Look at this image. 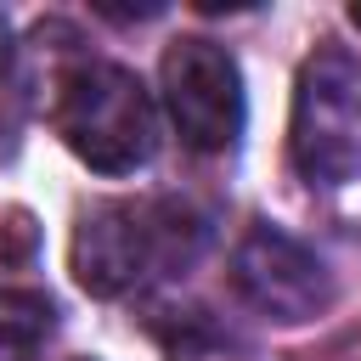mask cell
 I'll return each mask as SVG.
<instances>
[{
    "label": "cell",
    "instance_id": "cell-7",
    "mask_svg": "<svg viewBox=\"0 0 361 361\" xmlns=\"http://www.w3.org/2000/svg\"><path fill=\"white\" fill-rule=\"evenodd\" d=\"M0 68H6V17H0Z\"/></svg>",
    "mask_w": 361,
    "mask_h": 361
},
{
    "label": "cell",
    "instance_id": "cell-3",
    "mask_svg": "<svg viewBox=\"0 0 361 361\" xmlns=\"http://www.w3.org/2000/svg\"><path fill=\"white\" fill-rule=\"evenodd\" d=\"M288 152L310 186L361 180V62L350 51H316L299 68Z\"/></svg>",
    "mask_w": 361,
    "mask_h": 361
},
{
    "label": "cell",
    "instance_id": "cell-6",
    "mask_svg": "<svg viewBox=\"0 0 361 361\" xmlns=\"http://www.w3.org/2000/svg\"><path fill=\"white\" fill-rule=\"evenodd\" d=\"M56 338V305L39 288H0V361H45Z\"/></svg>",
    "mask_w": 361,
    "mask_h": 361
},
{
    "label": "cell",
    "instance_id": "cell-1",
    "mask_svg": "<svg viewBox=\"0 0 361 361\" xmlns=\"http://www.w3.org/2000/svg\"><path fill=\"white\" fill-rule=\"evenodd\" d=\"M203 243V220L169 197H107L73 226V276L85 293H130L152 271H180Z\"/></svg>",
    "mask_w": 361,
    "mask_h": 361
},
{
    "label": "cell",
    "instance_id": "cell-2",
    "mask_svg": "<svg viewBox=\"0 0 361 361\" xmlns=\"http://www.w3.org/2000/svg\"><path fill=\"white\" fill-rule=\"evenodd\" d=\"M56 135L102 175H130L158 147V113L147 85L118 62H79L56 85Z\"/></svg>",
    "mask_w": 361,
    "mask_h": 361
},
{
    "label": "cell",
    "instance_id": "cell-4",
    "mask_svg": "<svg viewBox=\"0 0 361 361\" xmlns=\"http://www.w3.org/2000/svg\"><path fill=\"white\" fill-rule=\"evenodd\" d=\"M164 107L192 152H226L243 135V73L237 56L203 34H186L158 62Z\"/></svg>",
    "mask_w": 361,
    "mask_h": 361
},
{
    "label": "cell",
    "instance_id": "cell-5",
    "mask_svg": "<svg viewBox=\"0 0 361 361\" xmlns=\"http://www.w3.org/2000/svg\"><path fill=\"white\" fill-rule=\"evenodd\" d=\"M231 282L259 316H271L282 327L316 322L333 305V276L316 259V248H305L299 237H288L276 226H248L243 231V243L231 254Z\"/></svg>",
    "mask_w": 361,
    "mask_h": 361
},
{
    "label": "cell",
    "instance_id": "cell-8",
    "mask_svg": "<svg viewBox=\"0 0 361 361\" xmlns=\"http://www.w3.org/2000/svg\"><path fill=\"white\" fill-rule=\"evenodd\" d=\"M350 23H355V28H361V6H350Z\"/></svg>",
    "mask_w": 361,
    "mask_h": 361
}]
</instances>
